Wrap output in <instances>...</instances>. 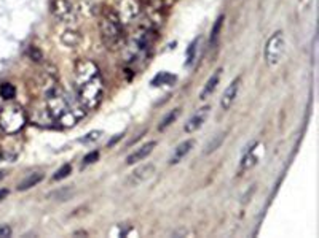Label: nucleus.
Segmentation results:
<instances>
[{"label":"nucleus","instance_id":"nucleus-1","mask_svg":"<svg viewBox=\"0 0 319 238\" xmlns=\"http://www.w3.org/2000/svg\"><path fill=\"white\" fill-rule=\"evenodd\" d=\"M74 83L77 99L85 110H95L104 95V81L96 63L88 59L77 60L74 68Z\"/></svg>","mask_w":319,"mask_h":238},{"label":"nucleus","instance_id":"nucleus-2","mask_svg":"<svg viewBox=\"0 0 319 238\" xmlns=\"http://www.w3.org/2000/svg\"><path fill=\"white\" fill-rule=\"evenodd\" d=\"M99 30H101V38L106 45L107 50H118L124 43V35H123V27L118 14L115 10L110 8H104L99 18Z\"/></svg>","mask_w":319,"mask_h":238},{"label":"nucleus","instance_id":"nucleus-3","mask_svg":"<svg viewBox=\"0 0 319 238\" xmlns=\"http://www.w3.org/2000/svg\"><path fill=\"white\" fill-rule=\"evenodd\" d=\"M26 124V113L18 105L0 108V129L6 133H16Z\"/></svg>","mask_w":319,"mask_h":238},{"label":"nucleus","instance_id":"nucleus-4","mask_svg":"<svg viewBox=\"0 0 319 238\" xmlns=\"http://www.w3.org/2000/svg\"><path fill=\"white\" fill-rule=\"evenodd\" d=\"M286 50V40L283 32H276L270 37L265 46V62L268 67H276L283 59V54Z\"/></svg>","mask_w":319,"mask_h":238},{"label":"nucleus","instance_id":"nucleus-5","mask_svg":"<svg viewBox=\"0 0 319 238\" xmlns=\"http://www.w3.org/2000/svg\"><path fill=\"white\" fill-rule=\"evenodd\" d=\"M51 11L56 18L62 22L67 24H74L79 19V13H77V8L69 2V0H53L51 3Z\"/></svg>","mask_w":319,"mask_h":238},{"label":"nucleus","instance_id":"nucleus-6","mask_svg":"<svg viewBox=\"0 0 319 238\" xmlns=\"http://www.w3.org/2000/svg\"><path fill=\"white\" fill-rule=\"evenodd\" d=\"M116 14H118L120 21L131 22L134 21L139 13H141V5L137 0H116Z\"/></svg>","mask_w":319,"mask_h":238},{"label":"nucleus","instance_id":"nucleus-7","mask_svg":"<svg viewBox=\"0 0 319 238\" xmlns=\"http://www.w3.org/2000/svg\"><path fill=\"white\" fill-rule=\"evenodd\" d=\"M153 173H155V165H153V164L141 165L139 169H136L133 173L129 175V178L126 179V184L136 187V186H139V184H142L144 181L149 179Z\"/></svg>","mask_w":319,"mask_h":238},{"label":"nucleus","instance_id":"nucleus-8","mask_svg":"<svg viewBox=\"0 0 319 238\" xmlns=\"http://www.w3.org/2000/svg\"><path fill=\"white\" fill-rule=\"evenodd\" d=\"M239 87H241V78L238 76L236 79H233V81L228 84L227 89H225V92H223V97L220 100V107H222L223 111L230 110V107L235 103L238 94H239Z\"/></svg>","mask_w":319,"mask_h":238},{"label":"nucleus","instance_id":"nucleus-9","mask_svg":"<svg viewBox=\"0 0 319 238\" xmlns=\"http://www.w3.org/2000/svg\"><path fill=\"white\" fill-rule=\"evenodd\" d=\"M208 113H209V108L208 107H205V108H201V110H198L195 115H193L189 121L185 122V125H184V130L187 132V133H192V132H197L201 125L205 124V121H206V118H208Z\"/></svg>","mask_w":319,"mask_h":238},{"label":"nucleus","instance_id":"nucleus-10","mask_svg":"<svg viewBox=\"0 0 319 238\" xmlns=\"http://www.w3.org/2000/svg\"><path fill=\"white\" fill-rule=\"evenodd\" d=\"M155 146H157V141H149V143H145V145H142L141 148H137L133 154H129V156L126 157V164H128V165H133V164H136V162H139V161H144V159L155 149Z\"/></svg>","mask_w":319,"mask_h":238},{"label":"nucleus","instance_id":"nucleus-11","mask_svg":"<svg viewBox=\"0 0 319 238\" xmlns=\"http://www.w3.org/2000/svg\"><path fill=\"white\" fill-rule=\"evenodd\" d=\"M195 146V141L193 140H187V141H184V143H181L176 149H174V154L171 156V164H177V162H181L182 159L190 153L192 151V148Z\"/></svg>","mask_w":319,"mask_h":238},{"label":"nucleus","instance_id":"nucleus-12","mask_svg":"<svg viewBox=\"0 0 319 238\" xmlns=\"http://www.w3.org/2000/svg\"><path fill=\"white\" fill-rule=\"evenodd\" d=\"M220 73H222V70L219 68V70H215L214 73L211 75V78L208 79V83L205 84V87H203V91H201V95H200V99L201 100H206L209 95H211L214 91H215V87H217V84H219V81H220Z\"/></svg>","mask_w":319,"mask_h":238},{"label":"nucleus","instance_id":"nucleus-13","mask_svg":"<svg viewBox=\"0 0 319 238\" xmlns=\"http://www.w3.org/2000/svg\"><path fill=\"white\" fill-rule=\"evenodd\" d=\"M45 178V175L43 173H30L29 177H26L24 179H22L19 184H18V190H27L30 187H34L37 186L38 182H40L42 179Z\"/></svg>","mask_w":319,"mask_h":238},{"label":"nucleus","instance_id":"nucleus-14","mask_svg":"<svg viewBox=\"0 0 319 238\" xmlns=\"http://www.w3.org/2000/svg\"><path fill=\"white\" fill-rule=\"evenodd\" d=\"M222 27H223V16H219V18H217V21L214 22V26H213L211 37H209V46H211V48H215L217 43H219Z\"/></svg>","mask_w":319,"mask_h":238},{"label":"nucleus","instance_id":"nucleus-15","mask_svg":"<svg viewBox=\"0 0 319 238\" xmlns=\"http://www.w3.org/2000/svg\"><path fill=\"white\" fill-rule=\"evenodd\" d=\"M255 149H257V145H255V148L249 149V153H246V156L243 157V161H241V172L252 169V167L259 162V156L255 154Z\"/></svg>","mask_w":319,"mask_h":238},{"label":"nucleus","instance_id":"nucleus-16","mask_svg":"<svg viewBox=\"0 0 319 238\" xmlns=\"http://www.w3.org/2000/svg\"><path fill=\"white\" fill-rule=\"evenodd\" d=\"M62 43H64L66 46L74 48V46L82 43V35L75 30H66L64 34H62Z\"/></svg>","mask_w":319,"mask_h":238},{"label":"nucleus","instance_id":"nucleus-17","mask_svg":"<svg viewBox=\"0 0 319 238\" xmlns=\"http://www.w3.org/2000/svg\"><path fill=\"white\" fill-rule=\"evenodd\" d=\"M225 137H227V132H220V133H217L215 137L208 143L206 145V149H205V154H211V153H214V151L217 149V148H220V145L223 143V140H225Z\"/></svg>","mask_w":319,"mask_h":238},{"label":"nucleus","instance_id":"nucleus-18","mask_svg":"<svg viewBox=\"0 0 319 238\" xmlns=\"http://www.w3.org/2000/svg\"><path fill=\"white\" fill-rule=\"evenodd\" d=\"M179 115H181V110H179V108H176V110H173V111H169V113H168L165 118H163V121H161V122H160V125H158L160 132L166 130L171 124H174V122H176V119L179 118Z\"/></svg>","mask_w":319,"mask_h":238},{"label":"nucleus","instance_id":"nucleus-19","mask_svg":"<svg viewBox=\"0 0 319 238\" xmlns=\"http://www.w3.org/2000/svg\"><path fill=\"white\" fill-rule=\"evenodd\" d=\"M72 192H74V187L71 186V187H61V189H58V190H54V192H50L48 194V198H54V200H61V202H64V200H67V198H71V195H72Z\"/></svg>","mask_w":319,"mask_h":238},{"label":"nucleus","instance_id":"nucleus-20","mask_svg":"<svg viewBox=\"0 0 319 238\" xmlns=\"http://www.w3.org/2000/svg\"><path fill=\"white\" fill-rule=\"evenodd\" d=\"M176 79L174 75L168 73V71H161L160 75H157L153 79H152V84L153 86H163V84H171Z\"/></svg>","mask_w":319,"mask_h":238},{"label":"nucleus","instance_id":"nucleus-21","mask_svg":"<svg viewBox=\"0 0 319 238\" xmlns=\"http://www.w3.org/2000/svg\"><path fill=\"white\" fill-rule=\"evenodd\" d=\"M14 95H16V89H14L13 84H10V83L0 84V97L5 99V100H11Z\"/></svg>","mask_w":319,"mask_h":238},{"label":"nucleus","instance_id":"nucleus-22","mask_svg":"<svg viewBox=\"0 0 319 238\" xmlns=\"http://www.w3.org/2000/svg\"><path fill=\"white\" fill-rule=\"evenodd\" d=\"M72 173V165H69V164H66V165H62L61 169L53 175V179L54 181H61V179H64V178H67L69 175Z\"/></svg>","mask_w":319,"mask_h":238},{"label":"nucleus","instance_id":"nucleus-23","mask_svg":"<svg viewBox=\"0 0 319 238\" xmlns=\"http://www.w3.org/2000/svg\"><path fill=\"white\" fill-rule=\"evenodd\" d=\"M101 137H103V130H93V132H90V133H87L85 135L83 138H80V141L82 143H93V141H98Z\"/></svg>","mask_w":319,"mask_h":238},{"label":"nucleus","instance_id":"nucleus-24","mask_svg":"<svg viewBox=\"0 0 319 238\" xmlns=\"http://www.w3.org/2000/svg\"><path fill=\"white\" fill-rule=\"evenodd\" d=\"M195 48H197V42H193L190 46H189V50H187V65H192V62L195 60Z\"/></svg>","mask_w":319,"mask_h":238},{"label":"nucleus","instance_id":"nucleus-25","mask_svg":"<svg viewBox=\"0 0 319 238\" xmlns=\"http://www.w3.org/2000/svg\"><path fill=\"white\" fill-rule=\"evenodd\" d=\"M98 159H99V153H98V151H93V153H90V154L85 156V159H83V165L95 164V162L98 161Z\"/></svg>","mask_w":319,"mask_h":238},{"label":"nucleus","instance_id":"nucleus-26","mask_svg":"<svg viewBox=\"0 0 319 238\" xmlns=\"http://www.w3.org/2000/svg\"><path fill=\"white\" fill-rule=\"evenodd\" d=\"M29 54H30V58H32L35 62H40V60L43 59V54H42L40 51H38L35 46H30V48H29Z\"/></svg>","mask_w":319,"mask_h":238},{"label":"nucleus","instance_id":"nucleus-27","mask_svg":"<svg viewBox=\"0 0 319 238\" xmlns=\"http://www.w3.org/2000/svg\"><path fill=\"white\" fill-rule=\"evenodd\" d=\"M11 235V229L8 226H0V238L2 237H10Z\"/></svg>","mask_w":319,"mask_h":238},{"label":"nucleus","instance_id":"nucleus-28","mask_svg":"<svg viewBox=\"0 0 319 238\" xmlns=\"http://www.w3.org/2000/svg\"><path fill=\"white\" fill-rule=\"evenodd\" d=\"M6 195H8V190H6V189H0V202H2L3 198H6Z\"/></svg>","mask_w":319,"mask_h":238},{"label":"nucleus","instance_id":"nucleus-29","mask_svg":"<svg viewBox=\"0 0 319 238\" xmlns=\"http://www.w3.org/2000/svg\"><path fill=\"white\" fill-rule=\"evenodd\" d=\"M121 137H123V135H121V133H120V135H116V137H115V138H113L112 141H108V146H112V145H113V143H115L116 140H120Z\"/></svg>","mask_w":319,"mask_h":238},{"label":"nucleus","instance_id":"nucleus-30","mask_svg":"<svg viewBox=\"0 0 319 238\" xmlns=\"http://www.w3.org/2000/svg\"><path fill=\"white\" fill-rule=\"evenodd\" d=\"M5 177H6V173H5L3 170H0V181H2V179H3Z\"/></svg>","mask_w":319,"mask_h":238}]
</instances>
